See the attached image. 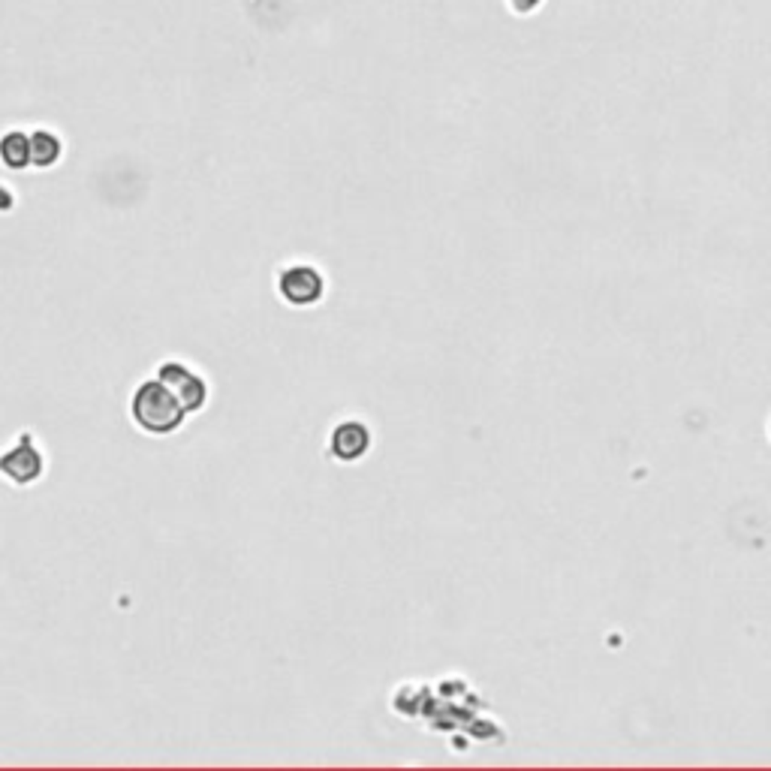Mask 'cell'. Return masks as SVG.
Listing matches in <instances>:
<instances>
[{
    "mask_svg": "<svg viewBox=\"0 0 771 771\" xmlns=\"http://www.w3.org/2000/svg\"><path fill=\"white\" fill-rule=\"evenodd\" d=\"M184 404L163 380H148L133 395V416L151 434H169L184 422Z\"/></svg>",
    "mask_w": 771,
    "mask_h": 771,
    "instance_id": "obj_1",
    "label": "cell"
},
{
    "mask_svg": "<svg viewBox=\"0 0 771 771\" xmlns=\"http://www.w3.org/2000/svg\"><path fill=\"white\" fill-rule=\"evenodd\" d=\"M280 293L293 305H310L323 296V278H319L317 268L296 266L284 271V278H280Z\"/></svg>",
    "mask_w": 771,
    "mask_h": 771,
    "instance_id": "obj_2",
    "label": "cell"
},
{
    "mask_svg": "<svg viewBox=\"0 0 771 771\" xmlns=\"http://www.w3.org/2000/svg\"><path fill=\"white\" fill-rule=\"evenodd\" d=\"M160 380L178 395V401L184 404L187 413L200 410L205 404V383L200 377H193V374L181 368V365H163V368H160Z\"/></svg>",
    "mask_w": 771,
    "mask_h": 771,
    "instance_id": "obj_3",
    "label": "cell"
},
{
    "mask_svg": "<svg viewBox=\"0 0 771 771\" xmlns=\"http://www.w3.org/2000/svg\"><path fill=\"white\" fill-rule=\"evenodd\" d=\"M0 470H4L9 479L22 483V485L31 483V479L40 476V470H43L40 453H36V449L31 446V440H22V444H18L13 453H6L4 458H0Z\"/></svg>",
    "mask_w": 771,
    "mask_h": 771,
    "instance_id": "obj_4",
    "label": "cell"
},
{
    "mask_svg": "<svg viewBox=\"0 0 771 771\" xmlns=\"http://www.w3.org/2000/svg\"><path fill=\"white\" fill-rule=\"evenodd\" d=\"M368 444H371V434H368V428L359 425V422H344V425H337L332 434V453L341 458V462L359 458L365 449H368Z\"/></svg>",
    "mask_w": 771,
    "mask_h": 771,
    "instance_id": "obj_5",
    "label": "cell"
},
{
    "mask_svg": "<svg viewBox=\"0 0 771 771\" xmlns=\"http://www.w3.org/2000/svg\"><path fill=\"white\" fill-rule=\"evenodd\" d=\"M0 154H4V160L13 169L24 166L27 160H31V145H27V139L22 133H13L4 139V145H0Z\"/></svg>",
    "mask_w": 771,
    "mask_h": 771,
    "instance_id": "obj_6",
    "label": "cell"
},
{
    "mask_svg": "<svg viewBox=\"0 0 771 771\" xmlns=\"http://www.w3.org/2000/svg\"><path fill=\"white\" fill-rule=\"evenodd\" d=\"M58 154H61V145H58V139H54V136H49V133H36V136L31 139V160H36L40 166L54 163V160H58Z\"/></svg>",
    "mask_w": 771,
    "mask_h": 771,
    "instance_id": "obj_7",
    "label": "cell"
}]
</instances>
